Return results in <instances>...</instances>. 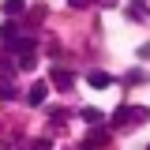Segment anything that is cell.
<instances>
[{"instance_id": "6da1fadb", "label": "cell", "mask_w": 150, "mask_h": 150, "mask_svg": "<svg viewBox=\"0 0 150 150\" xmlns=\"http://www.w3.org/2000/svg\"><path fill=\"white\" fill-rule=\"evenodd\" d=\"M105 143H109V131H105V128H94L90 135L83 139V150H98V146H105Z\"/></svg>"}, {"instance_id": "7a4b0ae2", "label": "cell", "mask_w": 150, "mask_h": 150, "mask_svg": "<svg viewBox=\"0 0 150 150\" xmlns=\"http://www.w3.org/2000/svg\"><path fill=\"white\" fill-rule=\"evenodd\" d=\"M53 86H56V90H60V94H68V90H71V86H75V79H71V71H64V68H56V71H53Z\"/></svg>"}, {"instance_id": "3957f363", "label": "cell", "mask_w": 150, "mask_h": 150, "mask_svg": "<svg viewBox=\"0 0 150 150\" xmlns=\"http://www.w3.org/2000/svg\"><path fill=\"white\" fill-rule=\"evenodd\" d=\"M86 83H90L94 90H105V86H112V75H109V71H90V75H86Z\"/></svg>"}, {"instance_id": "277c9868", "label": "cell", "mask_w": 150, "mask_h": 150, "mask_svg": "<svg viewBox=\"0 0 150 150\" xmlns=\"http://www.w3.org/2000/svg\"><path fill=\"white\" fill-rule=\"evenodd\" d=\"M45 94H49V83H34V86L26 90V101H30V105H41Z\"/></svg>"}, {"instance_id": "5b68a950", "label": "cell", "mask_w": 150, "mask_h": 150, "mask_svg": "<svg viewBox=\"0 0 150 150\" xmlns=\"http://www.w3.org/2000/svg\"><path fill=\"white\" fill-rule=\"evenodd\" d=\"M23 11H26V4H23V0H4V15H23Z\"/></svg>"}, {"instance_id": "8992f818", "label": "cell", "mask_w": 150, "mask_h": 150, "mask_svg": "<svg viewBox=\"0 0 150 150\" xmlns=\"http://www.w3.org/2000/svg\"><path fill=\"white\" fill-rule=\"evenodd\" d=\"M112 120H116V124H128V120H135V109H128V105H120Z\"/></svg>"}, {"instance_id": "52a82bcc", "label": "cell", "mask_w": 150, "mask_h": 150, "mask_svg": "<svg viewBox=\"0 0 150 150\" xmlns=\"http://www.w3.org/2000/svg\"><path fill=\"white\" fill-rule=\"evenodd\" d=\"M34 64H38V53H23L19 56V68H23V71H30Z\"/></svg>"}, {"instance_id": "ba28073f", "label": "cell", "mask_w": 150, "mask_h": 150, "mask_svg": "<svg viewBox=\"0 0 150 150\" xmlns=\"http://www.w3.org/2000/svg\"><path fill=\"white\" fill-rule=\"evenodd\" d=\"M83 120H86V124H101V112L94 109V105H86V109H83Z\"/></svg>"}, {"instance_id": "9c48e42d", "label": "cell", "mask_w": 150, "mask_h": 150, "mask_svg": "<svg viewBox=\"0 0 150 150\" xmlns=\"http://www.w3.org/2000/svg\"><path fill=\"white\" fill-rule=\"evenodd\" d=\"M0 38H4V45H11V41H15V26L4 23V26H0Z\"/></svg>"}, {"instance_id": "30bf717a", "label": "cell", "mask_w": 150, "mask_h": 150, "mask_svg": "<svg viewBox=\"0 0 150 150\" xmlns=\"http://www.w3.org/2000/svg\"><path fill=\"white\" fill-rule=\"evenodd\" d=\"M26 150H53V139H34Z\"/></svg>"}, {"instance_id": "8fae6325", "label": "cell", "mask_w": 150, "mask_h": 150, "mask_svg": "<svg viewBox=\"0 0 150 150\" xmlns=\"http://www.w3.org/2000/svg\"><path fill=\"white\" fill-rule=\"evenodd\" d=\"M11 94H15V90H11V83H4V86H0V98H11Z\"/></svg>"}, {"instance_id": "7c38bea8", "label": "cell", "mask_w": 150, "mask_h": 150, "mask_svg": "<svg viewBox=\"0 0 150 150\" xmlns=\"http://www.w3.org/2000/svg\"><path fill=\"white\" fill-rule=\"evenodd\" d=\"M68 4H71V8H86L90 0H68Z\"/></svg>"}, {"instance_id": "4fadbf2b", "label": "cell", "mask_w": 150, "mask_h": 150, "mask_svg": "<svg viewBox=\"0 0 150 150\" xmlns=\"http://www.w3.org/2000/svg\"><path fill=\"white\" fill-rule=\"evenodd\" d=\"M98 4H112V0H98Z\"/></svg>"}]
</instances>
